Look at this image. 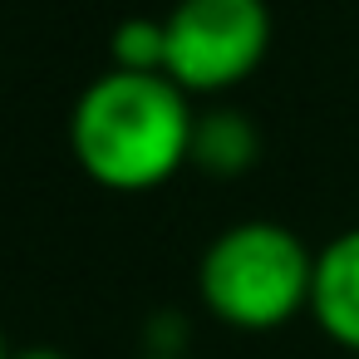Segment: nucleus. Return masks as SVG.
<instances>
[{
    "label": "nucleus",
    "mask_w": 359,
    "mask_h": 359,
    "mask_svg": "<svg viewBox=\"0 0 359 359\" xmlns=\"http://www.w3.org/2000/svg\"><path fill=\"white\" fill-rule=\"evenodd\" d=\"M192 109L168 74H99L74 114L69 143L79 168L109 192H148L192 158Z\"/></svg>",
    "instance_id": "1"
},
{
    "label": "nucleus",
    "mask_w": 359,
    "mask_h": 359,
    "mask_svg": "<svg viewBox=\"0 0 359 359\" xmlns=\"http://www.w3.org/2000/svg\"><path fill=\"white\" fill-rule=\"evenodd\" d=\"M315 256L280 222H236L226 226L197 271L202 305L236 330H276L310 305Z\"/></svg>",
    "instance_id": "2"
},
{
    "label": "nucleus",
    "mask_w": 359,
    "mask_h": 359,
    "mask_svg": "<svg viewBox=\"0 0 359 359\" xmlns=\"http://www.w3.org/2000/svg\"><path fill=\"white\" fill-rule=\"evenodd\" d=\"M163 30H168L163 74L182 94H222L241 84L271 50L266 0H177Z\"/></svg>",
    "instance_id": "3"
},
{
    "label": "nucleus",
    "mask_w": 359,
    "mask_h": 359,
    "mask_svg": "<svg viewBox=\"0 0 359 359\" xmlns=\"http://www.w3.org/2000/svg\"><path fill=\"white\" fill-rule=\"evenodd\" d=\"M310 315L320 330L359 354V226L339 231L315 256V285H310Z\"/></svg>",
    "instance_id": "4"
},
{
    "label": "nucleus",
    "mask_w": 359,
    "mask_h": 359,
    "mask_svg": "<svg viewBox=\"0 0 359 359\" xmlns=\"http://www.w3.org/2000/svg\"><path fill=\"white\" fill-rule=\"evenodd\" d=\"M192 163L202 172H217V177H236L256 163V128L231 114V109H212L197 118L192 128Z\"/></svg>",
    "instance_id": "5"
},
{
    "label": "nucleus",
    "mask_w": 359,
    "mask_h": 359,
    "mask_svg": "<svg viewBox=\"0 0 359 359\" xmlns=\"http://www.w3.org/2000/svg\"><path fill=\"white\" fill-rule=\"evenodd\" d=\"M109 55H114V69H128V74H163V60H168V30H163V20L133 15V20L114 25Z\"/></svg>",
    "instance_id": "6"
},
{
    "label": "nucleus",
    "mask_w": 359,
    "mask_h": 359,
    "mask_svg": "<svg viewBox=\"0 0 359 359\" xmlns=\"http://www.w3.org/2000/svg\"><path fill=\"white\" fill-rule=\"evenodd\" d=\"M11 359H65L60 349H50V344H35V349H20V354H11Z\"/></svg>",
    "instance_id": "7"
},
{
    "label": "nucleus",
    "mask_w": 359,
    "mask_h": 359,
    "mask_svg": "<svg viewBox=\"0 0 359 359\" xmlns=\"http://www.w3.org/2000/svg\"><path fill=\"white\" fill-rule=\"evenodd\" d=\"M0 359H11V349H6V330H0Z\"/></svg>",
    "instance_id": "8"
},
{
    "label": "nucleus",
    "mask_w": 359,
    "mask_h": 359,
    "mask_svg": "<svg viewBox=\"0 0 359 359\" xmlns=\"http://www.w3.org/2000/svg\"><path fill=\"white\" fill-rule=\"evenodd\" d=\"M143 359H177V354H143Z\"/></svg>",
    "instance_id": "9"
}]
</instances>
